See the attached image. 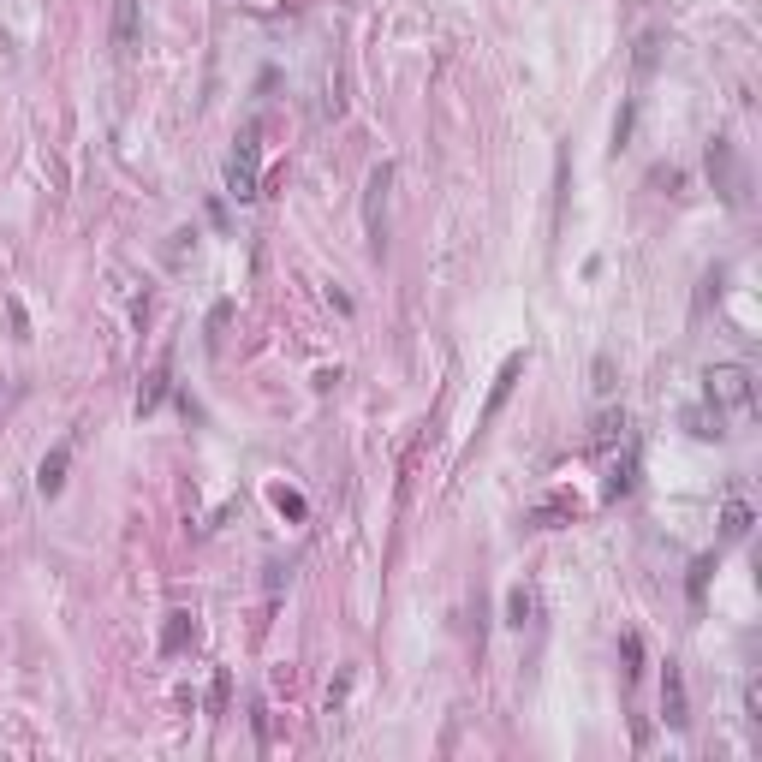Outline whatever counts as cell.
<instances>
[{"label": "cell", "instance_id": "obj_20", "mask_svg": "<svg viewBox=\"0 0 762 762\" xmlns=\"http://www.w3.org/2000/svg\"><path fill=\"white\" fill-rule=\"evenodd\" d=\"M227 691H233V679H227V673H215V691H209V703H215V709H227Z\"/></svg>", "mask_w": 762, "mask_h": 762}, {"label": "cell", "instance_id": "obj_17", "mask_svg": "<svg viewBox=\"0 0 762 762\" xmlns=\"http://www.w3.org/2000/svg\"><path fill=\"white\" fill-rule=\"evenodd\" d=\"M0 304H6V316H12V340H30V316H24V304H18L12 292H6Z\"/></svg>", "mask_w": 762, "mask_h": 762}, {"label": "cell", "instance_id": "obj_10", "mask_svg": "<svg viewBox=\"0 0 762 762\" xmlns=\"http://www.w3.org/2000/svg\"><path fill=\"white\" fill-rule=\"evenodd\" d=\"M173 393V358H155V370L143 381V393H137V411L149 417V411H161V399Z\"/></svg>", "mask_w": 762, "mask_h": 762}, {"label": "cell", "instance_id": "obj_12", "mask_svg": "<svg viewBox=\"0 0 762 762\" xmlns=\"http://www.w3.org/2000/svg\"><path fill=\"white\" fill-rule=\"evenodd\" d=\"M191 637H197V620H191V614H167V626H161V655H179Z\"/></svg>", "mask_w": 762, "mask_h": 762}, {"label": "cell", "instance_id": "obj_3", "mask_svg": "<svg viewBox=\"0 0 762 762\" xmlns=\"http://www.w3.org/2000/svg\"><path fill=\"white\" fill-rule=\"evenodd\" d=\"M387 191H393V167L381 161L364 185V245H370V256L387 251Z\"/></svg>", "mask_w": 762, "mask_h": 762}, {"label": "cell", "instance_id": "obj_5", "mask_svg": "<svg viewBox=\"0 0 762 762\" xmlns=\"http://www.w3.org/2000/svg\"><path fill=\"white\" fill-rule=\"evenodd\" d=\"M661 721H667L673 733L691 727V697H685V673H679V661L661 667Z\"/></svg>", "mask_w": 762, "mask_h": 762}, {"label": "cell", "instance_id": "obj_15", "mask_svg": "<svg viewBox=\"0 0 762 762\" xmlns=\"http://www.w3.org/2000/svg\"><path fill=\"white\" fill-rule=\"evenodd\" d=\"M709 572H715V554H703V560L691 566V584H685V590H691V602H703V590H709Z\"/></svg>", "mask_w": 762, "mask_h": 762}, {"label": "cell", "instance_id": "obj_16", "mask_svg": "<svg viewBox=\"0 0 762 762\" xmlns=\"http://www.w3.org/2000/svg\"><path fill=\"white\" fill-rule=\"evenodd\" d=\"M632 126H637V102H626V108H620V120H614V155L632 143Z\"/></svg>", "mask_w": 762, "mask_h": 762}, {"label": "cell", "instance_id": "obj_11", "mask_svg": "<svg viewBox=\"0 0 762 762\" xmlns=\"http://www.w3.org/2000/svg\"><path fill=\"white\" fill-rule=\"evenodd\" d=\"M632 483H637V447H626L620 459H614V471H608V501H620V495H632Z\"/></svg>", "mask_w": 762, "mask_h": 762}, {"label": "cell", "instance_id": "obj_6", "mask_svg": "<svg viewBox=\"0 0 762 762\" xmlns=\"http://www.w3.org/2000/svg\"><path fill=\"white\" fill-rule=\"evenodd\" d=\"M108 42H114V54H137V42H143V0H114Z\"/></svg>", "mask_w": 762, "mask_h": 762}, {"label": "cell", "instance_id": "obj_4", "mask_svg": "<svg viewBox=\"0 0 762 762\" xmlns=\"http://www.w3.org/2000/svg\"><path fill=\"white\" fill-rule=\"evenodd\" d=\"M709 179H715V191H721L733 209L745 203V167H739L733 137H715V143H709Z\"/></svg>", "mask_w": 762, "mask_h": 762}, {"label": "cell", "instance_id": "obj_13", "mask_svg": "<svg viewBox=\"0 0 762 762\" xmlns=\"http://www.w3.org/2000/svg\"><path fill=\"white\" fill-rule=\"evenodd\" d=\"M721 536H727V542H745V536H751V507H745L739 495L721 507Z\"/></svg>", "mask_w": 762, "mask_h": 762}, {"label": "cell", "instance_id": "obj_18", "mask_svg": "<svg viewBox=\"0 0 762 762\" xmlns=\"http://www.w3.org/2000/svg\"><path fill=\"white\" fill-rule=\"evenodd\" d=\"M274 507L286 512V518H304V495H292V489H274Z\"/></svg>", "mask_w": 762, "mask_h": 762}, {"label": "cell", "instance_id": "obj_1", "mask_svg": "<svg viewBox=\"0 0 762 762\" xmlns=\"http://www.w3.org/2000/svg\"><path fill=\"white\" fill-rule=\"evenodd\" d=\"M703 405L715 417H751L757 411V376L745 364H709L703 370Z\"/></svg>", "mask_w": 762, "mask_h": 762}, {"label": "cell", "instance_id": "obj_21", "mask_svg": "<svg viewBox=\"0 0 762 762\" xmlns=\"http://www.w3.org/2000/svg\"><path fill=\"white\" fill-rule=\"evenodd\" d=\"M596 387H602V393L614 387V364H608V358H596Z\"/></svg>", "mask_w": 762, "mask_h": 762}, {"label": "cell", "instance_id": "obj_9", "mask_svg": "<svg viewBox=\"0 0 762 762\" xmlns=\"http://www.w3.org/2000/svg\"><path fill=\"white\" fill-rule=\"evenodd\" d=\"M66 471H72V447H66V441H60V447H54V453H48V459H42V465H36V489H42V495H48V501H54V495H60V489H66Z\"/></svg>", "mask_w": 762, "mask_h": 762}, {"label": "cell", "instance_id": "obj_19", "mask_svg": "<svg viewBox=\"0 0 762 762\" xmlns=\"http://www.w3.org/2000/svg\"><path fill=\"white\" fill-rule=\"evenodd\" d=\"M655 48H661V36H643V42H637V72L655 66Z\"/></svg>", "mask_w": 762, "mask_h": 762}, {"label": "cell", "instance_id": "obj_2", "mask_svg": "<svg viewBox=\"0 0 762 762\" xmlns=\"http://www.w3.org/2000/svg\"><path fill=\"white\" fill-rule=\"evenodd\" d=\"M256 191H262V126L251 120L233 137V155H227V197L251 203Z\"/></svg>", "mask_w": 762, "mask_h": 762}, {"label": "cell", "instance_id": "obj_14", "mask_svg": "<svg viewBox=\"0 0 762 762\" xmlns=\"http://www.w3.org/2000/svg\"><path fill=\"white\" fill-rule=\"evenodd\" d=\"M620 435H626V411H602L596 429H590V447H614Z\"/></svg>", "mask_w": 762, "mask_h": 762}, {"label": "cell", "instance_id": "obj_8", "mask_svg": "<svg viewBox=\"0 0 762 762\" xmlns=\"http://www.w3.org/2000/svg\"><path fill=\"white\" fill-rule=\"evenodd\" d=\"M536 620H542V590H536V584H512L507 590V626L524 632V626H536Z\"/></svg>", "mask_w": 762, "mask_h": 762}, {"label": "cell", "instance_id": "obj_7", "mask_svg": "<svg viewBox=\"0 0 762 762\" xmlns=\"http://www.w3.org/2000/svg\"><path fill=\"white\" fill-rule=\"evenodd\" d=\"M524 364H530V352H512L507 364H501V376H495V387H489V405H483V423H495V417H501V405L512 399V387H518V376H524Z\"/></svg>", "mask_w": 762, "mask_h": 762}]
</instances>
